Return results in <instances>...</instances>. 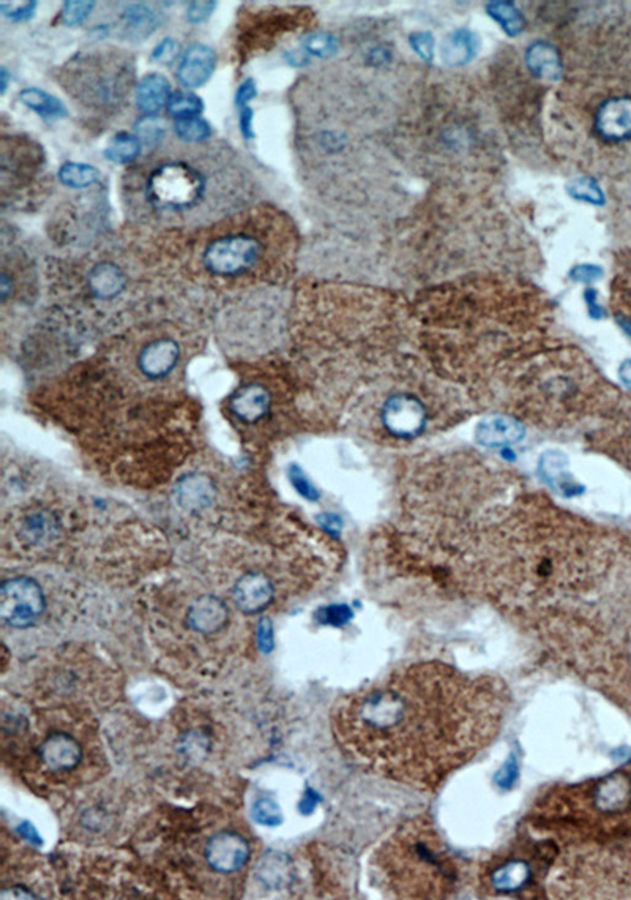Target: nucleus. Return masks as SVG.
<instances>
[{
  "mask_svg": "<svg viewBox=\"0 0 631 900\" xmlns=\"http://www.w3.org/2000/svg\"><path fill=\"white\" fill-rule=\"evenodd\" d=\"M125 16H127L128 24L135 30H141L144 28L150 29L155 22L154 12L142 4L130 5L125 10Z\"/></svg>",
  "mask_w": 631,
  "mask_h": 900,
  "instance_id": "35",
  "label": "nucleus"
},
{
  "mask_svg": "<svg viewBox=\"0 0 631 900\" xmlns=\"http://www.w3.org/2000/svg\"><path fill=\"white\" fill-rule=\"evenodd\" d=\"M410 45L416 49V55H420L424 61L430 62L433 59V47L434 38L428 32H416L409 37Z\"/></svg>",
  "mask_w": 631,
  "mask_h": 900,
  "instance_id": "38",
  "label": "nucleus"
},
{
  "mask_svg": "<svg viewBox=\"0 0 631 900\" xmlns=\"http://www.w3.org/2000/svg\"><path fill=\"white\" fill-rule=\"evenodd\" d=\"M319 618L324 624H343L350 618V610L346 605H332L321 610Z\"/></svg>",
  "mask_w": 631,
  "mask_h": 900,
  "instance_id": "41",
  "label": "nucleus"
},
{
  "mask_svg": "<svg viewBox=\"0 0 631 900\" xmlns=\"http://www.w3.org/2000/svg\"><path fill=\"white\" fill-rule=\"evenodd\" d=\"M94 7V2H65L62 10V22L70 28L80 26L88 20Z\"/></svg>",
  "mask_w": 631,
  "mask_h": 900,
  "instance_id": "34",
  "label": "nucleus"
},
{
  "mask_svg": "<svg viewBox=\"0 0 631 900\" xmlns=\"http://www.w3.org/2000/svg\"><path fill=\"white\" fill-rule=\"evenodd\" d=\"M136 106L144 115H154L160 109L168 106L171 98V84L164 74H146L141 81L136 84Z\"/></svg>",
  "mask_w": 631,
  "mask_h": 900,
  "instance_id": "21",
  "label": "nucleus"
},
{
  "mask_svg": "<svg viewBox=\"0 0 631 900\" xmlns=\"http://www.w3.org/2000/svg\"><path fill=\"white\" fill-rule=\"evenodd\" d=\"M185 144V142H183ZM148 155L141 166L131 169L128 198L135 210H147L155 220L169 225L216 223L235 200L229 193L240 190V171L229 149L215 144H185Z\"/></svg>",
  "mask_w": 631,
  "mask_h": 900,
  "instance_id": "2",
  "label": "nucleus"
},
{
  "mask_svg": "<svg viewBox=\"0 0 631 900\" xmlns=\"http://www.w3.org/2000/svg\"><path fill=\"white\" fill-rule=\"evenodd\" d=\"M7 73H8L7 68L5 67L2 68V72H0V76H2V92H5V89H7V81H8Z\"/></svg>",
  "mask_w": 631,
  "mask_h": 900,
  "instance_id": "52",
  "label": "nucleus"
},
{
  "mask_svg": "<svg viewBox=\"0 0 631 900\" xmlns=\"http://www.w3.org/2000/svg\"><path fill=\"white\" fill-rule=\"evenodd\" d=\"M558 854L554 840L521 839L477 867V891L484 897L546 896L543 885Z\"/></svg>",
  "mask_w": 631,
  "mask_h": 900,
  "instance_id": "6",
  "label": "nucleus"
},
{
  "mask_svg": "<svg viewBox=\"0 0 631 900\" xmlns=\"http://www.w3.org/2000/svg\"><path fill=\"white\" fill-rule=\"evenodd\" d=\"M257 880L270 889L288 887L294 879V867L288 854L269 852L264 854L256 867Z\"/></svg>",
  "mask_w": 631,
  "mask_h": 900,
  "instance_id": "22",
  "label": "nucleus"
},
{
  "mask_svg": "<svg viewBox=\"0 0 631 900\" xmlns=\"http://www.w3.org/2000/svg\"><path fill=\"white\" fill-rule=\"evenodd\" d=\"M381 419L391 437L412 439L424 431L426 410L416 396L400 394L385 402Z\"/></svg>",
  "mask_w": 631,
  "mask_h": 900,
  "instance_id": "8",
  "label": "nucleus"
},
{
  "mask_svg": "<svg viewBox=\"0 0 631 900\" xmlns=\"http://www.w3.org/2000/svg\"><path fill=\"white\" fill-rule=\"evenodd\" d=\"M135 62L119 49H95L74 55L59 70L62 89L82 106L113 113L135 88Z\"/></svg>",
  "mask_w": 631,
  "mask_h": 900,
  "instance_id": "5",
  "label": "nucleus"
},
{
  "mask_svg": "<svg viewBox=\"0 0 631 900\" xmlns=\"http://www.w3.org/2000/svg\"><path fill=\"white\" fill-rule=\"evenodd\" d=\"M290 482L296 487V490L302 495L305 499L308 501H316L319 497V491L316 490L315 485L309 482L307 476L303 474L302 470L299 466H292L290 468Z\"/></svg>",
  "mask_w": 631,
  "mask_h": 900,
  "instance_id": "37",
  "label": "nucleus"
},
{
  "mask_svg": "<svg viewBox=\"0 0 631 900\" xmlns=\"http://www.w3.org/2000/svg\"><path fill=\"white\" fill-rule=\"evenodd\" d=\"M248 840L235 831H220L206 844L204 856L208 866L216 872L232 873L240 870L249 860Z\"/></svg>",
  "mask_w": 631,
  "mask_h": 900,
  "instance_id": "9",
  "label": "nucleus"
},
{
  "mask_svg": "<svg viewBox=\"0 0 631 900\" xmlns=\"http://www.w3.org/2000/svg\"><path fill=\"white\" fill-rule=\"evenodd\" d=\"M202 109H204V101L198 95L191 94V92H183V90H181V92H175L174 95H171V98H169V115L175 117V121L198 117V115H201Z\"/></svg>",
  "mask_w": 631,
  "mask_h": 900,
  "instance_id": "29",
  "label": "nucleus"
},
{
  "mask_svg": "<svg viewBox=\"0 0 631 900\" xmlns=\"http://www.w3.org/2000/svg\"><path fill=\"white\" fill-rule=\"evenodd\" d=\"M59 181L70 189H88L100 181V171L84 163H65L59 169Z\"/></svg>",
  "mask_w": 631,
  "mask_h": 900,
  "instance_id": "27",
  "label": "nucleus"
},
{
  "mask_svg": "<svg viewBox=\"0 0 631 900\" xmlns=\"http://www.w3.org/2000/svg\"><path fill=\"white\" fill-rule=\"evenodd\" d=\"M88 291L92 296L101 301H109L121 296L127 288V276L119 264L113 261H100L88 270Z\"/></svg>",
  "mask_w": 631,
  "mask_h": 900,
  "instance_id": "20",
  "label": "nucleus"
},
{
  "mask_svg": "<svg viewBox=\"0 0 631 900\" xmlns=\"http://www.w3.org/2000/svg\"><path fill=\"white\" fill-rule=\"evenodd\" d=\"M216 497L215 482L206 474L191 472L177 480L174 499L177 505L189 514L202 512L214 505Z\"/></svg>",
  "mask_w": 631,
  "mask_h": 900,
  "instance_id": "13",
  "label": "nucleus"
},
{
  "mask_svg": "<svg viewBox=\"0 0 631 900\" xmlns=\"http://www.w3.org/2000/svg\"><path fill=\"white\" fill-rule=\"evenodd\" d=\"M507 708V689L499 679L420 662L346 700L336 728L373 773L436 792L497 738Z\"/></svg>",
  "mask_w": 631,
  "mask_h": 900,
  "instance_id": "1",
  "label": "nucleus"
},
{
  "mask_svg": "<svg viewBox=\"0 0 631 900\" xmlns=\"http://www.w3.org/2000/svg\"><path fill=\"white\" fill-rule=\"evenodd\" d=\"M618 375H620L622 383H624L627 387H630L631 389V359L625 361V362L620 365V369H618Z\"/></svg>",
  "mask_w": 631,
  "mask_h": 900,
  "instance_id": "50",
  "label": "nucleus"
},
{
  "mask_svg": "<svg viewBox=\"0 0 631 900\" xmlns=\"http://www.w3.org/2000/svg\"><path fill=\"white\" fill-rule=\"evenodd\" d=\"M267 208H255L212 223L196 235L193 249L202 269L218 278H235L251 274L270 261L278 250L294 249L289 223L275 210L267 220Z\"/></svg>",
  "mask_w": 631,
  "mask_h": 900,
  "instance_id": "4",
  "label": "nucleus"
},
{
  "mask_svg": "<svg viewBox=\"0 0 631 900\" xmlns=\"http://www.w3.org/2000/svg\"><path fill=\"white\" fill-rule=\"evenodd\" d=\"M158 121H152V119H144L141 123V127L138 125V132H139V136L144 138V141L147 144H155L158 141L163 135L162 128L158 127Z\"/></svg>",
  "mask_w": 631,
  "mask_h": 900,
  "instance_id": "46",
  "label": "nucleus"
},
{
  "mask_svg": "<svg viewBox=\"0 0 631 900\" xmlns=\"http://www.w3.org/2000/svg\"><path fill=\"white\" fill-rule=\"evenodd\" d=\"M257 90H256V84L251 78L245 80V81L240 84V88L237 89V95H235V103L239 108H247L248 101L255 98Z\"/></svg>",
  "mask_w": 631,
  "mask_h": 900,
  "instance_id": "45",
  "label": "nucleus"
},
{
  "mask_svg": "<svg viewBox=\"0 0 631 900\" xmlns=\"http://www.w3.org/2000/svg\"><path fill=\"white\" fill-rule=\"evenodd\" d=\"M570 276L573 280L581 283H591L598 280L602 276V269L597 267V266H591V264H585V266H577L575 269L571 270Z\"/></svg>",
  "mask_w": 631,
  "mask_h": 900,
  "instance_id": "44",
  "label": "nucleus"
},
{
  "mask_svg": "<svg viewBox=\"0 0 631 900\" xmlns=\"http://www.w3.org/2000/svg\"><path fill=\"white\" fill-rule=\"evenodd\" d=\"M20 100L24 106L35 111L45 119H61L67 115L65 105L53 95L46 94L41 89H26L20 94Z\"/></svg>",
  "mask_w": 631,
  "mask_h": 900,
  "instance_id": "25",
  "label": "nucleus"
},
{
  "mask_svg": "<svg viewBox=\"0 0 631 900\" xmlns=\"http://www.w3.org/2000/svg\"><path fill=\"white\" fill-rule=\"evenodd\" d=\"M257 645L264 654H270L273 650V625L269 618H262L257 625Z\"/></svg>",
  "mask_w": 631,
  "mask_h": 900,
  "instance_id": "42",
  "label": "nucleus"
},
{
  "mask_svg": "<svg viewBox=\"0 0 631 900\" xmlns=\"http://www.w3.org/2000/svg\"><path fill=\"white\" fill-rule=\"evenodd\" d=\"M478 47H480V41H478L477 35L470 30H466V29H459L457 32L447 35L443 40L442 51H441L443 64H447L450 67L466 65L477 55Z\"/></svg>",
  "mask_w": 631,
  "mask_h": 900,
  "instance_id": "23",
  "label": "nucleus"
},
{
  "mask_svg": "<svg viewBox=\"0 0 631 900\" xmlns=\"http://www.w3.org/2000/svg\"><path fill=\"white\" fill-rule=\"evenodd\" d=\"M492 20L497 21L507 34L517 37L521 34L524 29L523 14L517 12V8L513 7L509 2H492L486 8Z\"/></svg>",
  "mask_w": 631,
  "mask_h": 900,
  "instance_id": "28",
  "label": "nucleus"
},
{
  "mask_svg": "<svg viewBox=\"0 0 631 900\" xmlns=\"http://www.w3.org/2000/svg\"><path fill=\"white\" fill-rule=\"evenodd\" d=\"M179 49H181L179 43L174 38H164L162 43H158L155 47L152 59L160 62V64H171L179 55Z\"/></svg>",
  "mask_w": 631,
  "mask_h": 900,
  "instance_id": "39",
  "label": "nucleus"
},
{
  "mask_svg": "<svg viewBox=\"0 0 631 900\" xmlns=\"http://www.w3.org/2000/svg\"><path fill=\"white\" fill-rule=\"evenodd\" d=\"M567 468L568 457L560 450H546L538 460V474L544 484L564 497H576L583 491V487L573 480Z\"/></svg>",
  "mask_w": 631,
  "mask_h": 900,
  "instance_id": "17",
  "label": "nucleus"
},
{
  "mask_svg": "<svg viewBox=\"0 0 631 900\" xmlns=\"http://www.w3.org/2000/svg\"><path fill=\"white\" fill-rule=\"evenodd\" d=\"M139 154H141L139 136L130 135L125 132L114 135V138L109 142L108 148L105 149V157L108 158L109 162L122 163V165L135 162Z\"/></svg>",
  "mask_w": 631,
  "mask_h": 900,
  "instance_id": "26",
  "label": "nucleus"
},
{
  "mask_svg": "<svg viewBox=\"0 0 631 900\" xmlns=\"http://www.w3.org/2000/svg\"><path fill=\"white\" fill-rule=\"evenodd\" d=\"M46 608L41 586L30 577H14L0 586V618L14 629L35 624Z\"/></svg>",
  "mask_w": 631,
  "mask_h": 900,
  "instance_id": "7",
  "label": "nucleus"
},
{
  "mask_svg": "<svg viewBox=\"0 0 631 900\" xmlns=\"http://www.w3.org/2000/svg\"><path fill=\"white\" fill-rule=\"evenodd\" d=\"M175 135L185 144H202L210 138L212 128L199 117L179 119L174 123Z\"/></svg>",
  "mask_w": 631,
  "mask_h": 900,
  "instance_id": "30",
  "label": "nucleus"
},
{
  "mask_svg": "<svg viewBox=\"0 0 631 900\" xmlns=\"http://www.w3.org/2000/svg\"><path fill=\"white\" fill-rule=\"evenodd\" d=\"M595 130L606 141L631 140V97H612L595 113Z\"/></svg>",
  "mask_w": 631,
  "mask_h": 900,
  "instance_id": "11",
  "label": "nucleus"
},
{
  "mask_svg": "<svg viewBox=\"0 0 631 900\" xmlns=\"http://www.w3.org/2000/svg\"><path fill=\"white\" fill-rule=\"evenodd\" d=\"M229 608L222 599L216 596H201L195 599L189 605L187 613V623L193 631L204 635H210L222 631L228 624Z\"/></svg>",
  "mask_w": 631,
  "mask_h": 900,
  "instance_id": "15",
  "label": "nucleus"
},
{
  "mask_svg": "<svg viewBox=\"0 0 631 900\" xmlns=\"http://www.w3.org/2000/svg\"><path fill=\"white\" fill-rule=\"evenodd\" d=\"M303 47L311 55L321 57V59H327V57H332V55H335L336 49H338V43H336V38L332 34L316 32V34H308L305 37Z\"/></svg>",
  "mask_w": 631,
  "mask_h": 900,
  "instance_id": "32",
  "label": "nucleus"
},
{
  "mask_svg": "<svg viewBox=\"0 0 631 900\" xmlns=\"http://www.w3.org/2000/svg\"><path fill=\"white\" fill-rule=\"evenodd\" d=\"M216 68V53L212 47L195 43L187 49L177 68V78L185 88H201Z\"/></svg>",
  "mask_w": 631,
  "mask_h": 900,
  "instance_id": "14",
  "label": "nucleus"
},
{
  "mask_svg": "<svg viewBox=\"0 0 631 900\" xmlns=\"http://www.w3.org/2000/svg\"><path fill=\"white\" fill-rule=\"evenodd\" d=\"M35 8H37V2H13V4H7V2H2L0 4V12L7 16L8 20L16 21H28L34 16Z\"/></svg>",
  "mask_w": 631,
  "mask_h": 900,
  "instance_id": "36",
  "label": "nucleus"
},
{
  "mask_svg": "<svg viewBox=\"0 0 631 900\" xmlns=\"http://www.w3.org/2000/svg\"><path fill=\"white\" fill-rule=\"evenodd\" d=\"M469 867L445 844L430 815L395 829L374 856V877L395 899H450L469 883Z\"/></svg>",
  "mask_w": 631,
  "mask_h": 900,
  "instance_id": "3",
  "label": "nucleus"
},
{
  "mask_svg": "<svg viewBox=\"0 0 631 900\" xmlns=\"http://www.w3.org/2000/svg\"><path fill=\"white\" fill-rule=\"evenodd\" d=\"M16 831H18L24 839L29 840V842H32L34 845H41V842H43L38 831H37L34 825H32V823H29V821H22L20 827L16 828Z\"/></svg>",
  "mask_w": 631,
  "mask_h": 900,
  "instance_id": "49",
  "label": "nucleus"
},
{
  "mask_svg": "<svg viewBox=\"0 0 631 900\" xmlns=\"http://www.w3.org/2000/svg\"><path fill=\"white\" fill-rule=\"evenodd\" d=\"M53 526V522L51 518L43 515V514H35L32 517H29L28 523H26V530H28L29 534H30V539H35L37 542L41 540V539L46 536L47 532L51 531Z\"/></svg>",
  "mask_w": 631,
  "mask_h": 900,
  "instance_id": "40",
  "label": "nucleus"
},
{
  "mask_svg": "<svg viewBox=\"0 0 631 900\" xmlns=\"http://www.w3.org/2000/svg\"><path fill=\"white\" fill-rule=\"evenodd\" d=\"M275 586L261 572H248L237 580L232 590L234 604L245 615L261 613L272 604Z\"/></svg>",
  "mask_w": 631,
  "mask_h": 900,
  "instance_id": "12",
  "label": "nucleus"
},
{
  "mask_svg": "<svg viewBox=\"0 0 631 900\" xmlns=\"http://www.w3.org/2000/svg\"><path fill=\"white\" fill-rule=\"evenodd\" d=\"M524 437V427L517 419L509 416H490L478 423L475 439L484 447H509L519 443Z\"/></svg>",
  "mask_w": 631,
  "mask_h": 900,
  "instance_id": "18",
  "label": "nucleus"
},
{
  "mask_svg": "<svg viewBox=\"0 0 631 900\" xmlns=\"http://www.w3.org/2000/svg\"><path fill=\"white\" fill-rule=\"evenodd\" d=\"M270 403L269 390L261 384H247L229 398V410L243 422L253 423L269 412Z\"/></svg>",
  "mask_w": 631,
  "mask_h": 900,
  "instance_id": "19",
  "label": "nucleus"
},
{
  "mask_svg": "<svg viewBox=\"0 0 631 900\" xmlns=\"http://www.w3.org/2000/svg\"><path fill=\"white\" fill-rule=\"evenodd\" d=\"M253 117H255V113L253 109L243 108L240 109V132H242L243 136L249 140L255 136V130H253Z\"/></svg>",
  "mask_w": 631,
  "mask_h": 900,
  "instance_id": "47",
  "label": "nucleus"
},
{
  "mask_svg": "<svg viewBox=\"0 0 631 900\" xmlns=\"http://www.w3.org/2000/svg\"><path fill=\"white\" fill-rule=\"evenodd\" d=\"M40 759L51 771H70L80 765L82 749L67 733L49 734L40 746Z\"/></svg>",
  "mask_w": 631,
  "mask_h": 900,
  "instance_id": "16",
  "label": "nucleus"
},
{
  "mask_svg": "<svg viewBox=\"0 0 631 900\" xmlns=\"http://www.w3.org/2000/svg\"><path fill=\"white\" fill-rule=\"evenodd\" d=\"M526 64L532 73L546 81H556L560 76L559 51L543 41L531 45L526 53Z\"/></svg>",
  "mask_w": 631,
  "mask_h": 900,
  "instance_id": "24",
  "label": "nucleus"
},
{
  "mask_svg": "<svg viewBox=\"0 0 631 900\" xmlns=\"http://www.w3.org/2000/svg\"><path fill=\"white\" fill-rule=\"evenodd\" d=\"M181 356V343L177 342V338L169 335L154 336L142 344L138 354V369L148 379H163L174 371Z\"/></svg>",
  "mask_w": 631,
  "mask_h": 900,
  "instance_id": "10",
  "label": "nucleus"
},
{
  "mask_svg": "<svg viewBox=\"0 0 631 900\" xmlns=\"http://www.w3.org/2000/svg\"><path fill=\"white\" fill-rule=\"evenodd\" d=\"M0 897L2 899H37V896H34L32 891H29L28 887H12L4 889Z\"/></svg>",
  "mask_w": 631,
  "mask_h": 900,
  "instance_id": "48",
  "label": "nucleus"
},
{
  "mask_svg": "<svg viewBox=\"0 0 631 900\" xmlns=\"http://www.w3.org/2000/svg\"><path fill=\"white\" fill-rule=\"evenodd\" d=\"M215 2H193L189 8V20L191 22H201L207 20L215 10Z\"/></svg>",
  "mask_w": 631,
  "mask_h": 900,
  "instance_id": "43",
  "label": "nucleus"
},
{
  "mask_svg": "<svg viewBox=\"0 0 631 900\" xmlns=\"http://www.w3.org/2000/svg\"><path fill=\"white\" fill-rule=\"evenodd\" d=\"M595 294H597L595 291H592V289H589V291L585 293V297H587V302L591 303L592 315L597 316V318H602V316H603V313H602L603 310L600 309V307H598V303L595 302V301H593V297H595Z\"/></svg>",
  "mask_w": 631,
  "mask_h": 900,
  "instance_id": "51",
  "label": "nucleus"
},
{
  "mask_svg": "<svg viewBox=\"0 0 631 900\" xmlns=\"http://www.w3.org/2000/svg\"><path fill=\"white\" fill-rule=\"evenodd\" d=\"M253 819L262 827H280L282 823V809L272 798H259L253 804Z\"/></svg>",
  "mask_w": 631,
  "mask_h": 900,
  "instance_id": "31",
  "label": "nucleus"
},
{
  "mask_svg": "<svg viewBox=\"0 0 631 900\" xmlns=\"http://www.w3.org/2000/svg\"><path fill=\"white\" fill-rule=\"evenodd\" d=\"M568 193L575 200L591 202V204H603L604 201L603 191L598 187L597 182L591 177H579L576 181L571 182L568 185Z\"/></svg>",
  "mask_w": 631,
  "mask_h": 900,
  "instance_id": "33",
  "label": "nucleus"
}]
</instances>
